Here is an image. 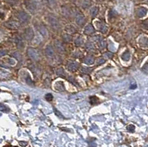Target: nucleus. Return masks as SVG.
I'll use <instances>...</instances> for the list:
<instances>
[{
  "mask_svg": "<svg viewBox=\"0 0 148 147\" xmlns=\"http://www.w3.org/2000/svg\"><path fill=\"white\" fill-rule=\"evenodd\" d=\"M25 5L27 10L31 13H36L41 7L39 0H25Z\"/></svg>",
  "mask_w": 148,
  "mask_h": 147,
  "instance_id": "1",
  "label": "nucleus"
},
{
  "mask_svg": "<svg viewBox=\"0 0 148 147\" xmlns=\"http://www.w3.org/2000/svg\"><path fill=\"white\" fill-rule=\"evenodd\" d=\"M47 20H48V23L50 24L53 29L54 30H59L60 27V24H59V21H58L57 18L54 15L50 14L47 16Z\"/></svg>",
  "mask_w": 148,
  "mask_h": 147,
  "instance_id": "2",
  "label": "nucleus"
},
{
  "mask_svg": "<svg viewBox=\"0 0 148 147\" xmlns=\"http://www.w3.org/2000/svg\"><path fill=\"white\" fill-rule=\"evenodd\" d=\"M18 18L20 22L23 24H26L28 23L29 21L30 20V16L26 12L20 11L18 14Z\"/></svg>",
  "mask_w": 148,
  "mask_h": 147,
  "instance_id": "3",
  "label": "nucleus"
},
{
  "mask_svg": "<svg viewBox=\"0 0 148 147\" xmlns=\"http://www.w3.org/2000/svg\"><path fill=\"white\" fill-rule=\"evenodd\" d=\"M27 55H29L30 59L34 61H36L39 59V55L38 51L36 49L32 48V47H30V48L27 49Z\"/></svg>",
  "mask_w": 148,
  "mask_h": 147,
  "instance_id": "4",
  "label": "nucleus"
},
{
  "mask_svg": "<svg viewBox=\"0 0 148 147\" xmlns=\"http://www.w3.org/2000/svg\"><path fill=\"white\" fill-rule=\"evenodd\" d=\"M25 38L27 41H31L34 37V30L31 27H27L25 30Z\"/></svg>",
  "mask_w": 148,
  "mask_h": 147,
  "instance_id": "5",
  "label": "nucleus"
},
{
  "mask_svg": "<svg viewBox=\"0 0 148 147\" xmlns=\"http://www.w3.org/2000/svg\"><path fill=\"white\" fill-rule=\"evenodd\" d=\"M54 45H55V49L56 50V51H58L59 53H64L65 51L64 45H63L62 43L60 41L56 40L54 42Z\"/></svg>",
  "mask_w": 148,
  "mask_h": 147,
  "instance_id": "6",
  "label": "nucleus"
},
{
  "mask_svg": "<svg viewBox=\"0 0 148 147\" xmlns=\"http://www.w3.org/2000/svg\"><path fill=\"white\" fill-rule=\"evenodd\" d=\"M147 12H148V10L147 8L141 7V8H139L138 10H137L136 14L138 17H140V18H142V17H145V16L147 14Z\"/></svg>",
  "mask_w": 148,
  "mask_h": 147,
  "instance_id": "7",
  "label": "nucleus"
},
{
  "mask_svg": "<svg viewBox=\"0 0 148 147\" xmlns=\"http://www.w3.org/2000/svg\"><path fill=\"white\" fill-rule=\"evenodd\" d=\"M78 67H79V64L76 62H69V63L67 64V70H70V71H71V72H73V71H75V70H77Z\"/></svg>",
  "mask_w": 148,
  "mask_h": 147,
  "instance_id": "8",
  "label": "nucleus"
},
{
  "mask_svg": "<svg viewBox=\"0 0 148 147\" xmlns=\"http://www.w3.org/2000/svg\"><path fill=\"white\" fill-rule=\"evenodd\" d=\"M19 23L16 21H10V22H8L7 23H5V26H7L8 28L11 29H17L19 27Z\"/></svg>",
  "mask_w": 148,
  "mask_h": 147,
  "instance_id": "9",
  "label": "nucleus"
},
{
  "mask_svg": "<svg viewBox=\"0 0 148 147\" xmlns=\"http://www.w3.org/2000/svg\"><path fill=\"white\" fill-rule=\"evenodd\" d=\"M85 18H84V16L82 15V14H78V15L76 16V23H77V25L82 26V25H83L85 23Z\"/></svg>",
  "mask_w": 148,
  "mask_h": 147,
  "instance_id": "10",
  "label": "nucleus"
},
{
  "mask_svg": "<svg viewBox=\"0 0 148 147\" xmlns=\"http://www.w3.org/2000/svg\"><path fill=\"white\" fill-rule=\"evenodd\" d=\"M45 54L48 57H53L54 55V50L53 47L51 45H47L45 49Z\"/></svg>",
  "mask_w": 148,
  "mask_h": 147,
  "instance_id": "11",
  "label": "nucleus"
},
{
  "mask_svg": "<svg viewBox=\"0 0 148 147\" xmlns=\"http://www.w3.org/2000/svg\"><path fill=\"white\" fill-rule=\"evenodd\" d=\"M94 27H92V25H91L90 24L87 25L84 30V33L85 34H92L94 33Z\"/></svg>",
  "mask_w": 148,
  "mask_h": 147,
  "instance_id": "12",
  "label": "nucleus"
},
{
  "mask_svg": "<svg viewBox=\"0 0 148 147\" xmlns=\"http://www.w3.org/2000/svg\"><path fill=\"white\" fill-rule=\"evenodd\" d=\"M15 42L16 43L17 47H18L19 49H22L24 47V42L22 39H21L19 36H16V37Z\"/></svg>",
  "mask_w": 148,
  "mask_h": 147,
  "instance_id": "13",
  "label": "nucleus"
},
{
  "mask_svg": "<svg viewBox=\"0 0 148 147\" xmlns=\"http://www.w3.org/2000/svg\"><path fill=\"white\" fill-rule=\"evenodd\" d=\"M38 29H39V33H40L43 36H47V29L45 27V26H43V25H39V26H38Z\"/></svg>",
  "mask_w": 148,
  "mask_h": 147,
  "instance_id": "14",
  "label": "nucleus"
},
{
  "mask_svg": "<svg viewBox=\"0 0 148 147\" xmlns=\"http://www.w3.org/2000/svg\"><path fill=\"white\" fill-rule=\"evenodd\" d=\"M99 8L98 7H96V6L92 7V8L90 9V16L92 17L96 16V15H97L98 13H99Z\"/></svg>",
  "mask_w": 148,
  "mask_h": 147,
  "instance_id": "15",
  "label": "nucleus"
},
{
  "mask_svg": "<svg viewBox=\"0 0 148 147\" xmlns=\"http://www.w3.org/2000/svg\"><path fill=\"white\" fill-rule=\"evenodd\" d=\"M94 61L95 59L92 56H88L84 59V63L86 64H92L94 63Z\"/></svg>",
  "mask_w": 148,
  "mask_h": 147,
  "instance_id": "16",
  "label": "nucleus"
},
{
  "mask_svg": "<svg viewBox=\"0 0 148 147\" xmlns=\"http://www.w3.org/2000/svg\"><path fill=\"white\" fill-rule=\"evenodd\" d=\"M121 59L124 61H125V62H128V61L130 60V54L129 51L126 50V51L121 55Z\"/></svg>",
  "mask_w": 148,
  "mask_h": 147,
  "instance_id": "17",
  "label": "nucleus"
},
{
  "mask_svg": "<svg viewBox=\"0 0 148 147\" xmlns=\"http://www.w3.org/2000/svg\"><path fill=\"white\" fill-rule=\"evenodd\" d=\"M140 44H141L142 46H145V47H148V39L147 38H141L139 41Z\"/></svg>",
  "mask_w": 148,
  "mask_h": 147,
  "instance_id": "18",
  "label": "nucleus"
},
{
  "mask_svg": "<svg viewBox=\"0 0 148 147\" xmlns=\"http://www.w3.org/2000/svg\"><path fill=\"white\" fill-rule=\"evenodd\" d=\"M65 30L68 34H75V32H76V30H75L73 26H67V27H66Z\"/></svg>",
  "mask_w": 148,
  "mask_h": 147,
  "instance_id": "19",
  "label": "nucleus"
},
{
  "mask_svg": "<svg viewBox=\"0 0 148 147\" xmlns=\"http://www.w3.org/2000/svg\"><path fill=\"white\" fill-rule=\"evenodd\" d=\"M83 43H84V41H83V39L82 36L78 37L77 39H76V41H75V44H76V45H82Z\"/></svg>",
  "mask_w": 148,
  "mask_h": 147,
  "instance_id": "20",
  "label": "nucleus"
},
{
  "mask_svg": "<svg viewBox=\"0 0 148 147\" xmlns=\"http://www.w3.org/2000/svg\"><path fill=\"white\" fill-rule=\"evenodd\" d=\"M63 37V39H64V41L66 42H71V39H72V36L70 35L69 34H64V35L62 36Z\"/></svg>",
  "mask_w": 148,
  "mask_h": 147,
  "instance_id": "21",
  "label": "nucleus"
},
{
  "mask_svg": "<svg viewBox=\"0 0 148 147\" xmlns=\"http://www.w3.org/2000/svg\"><path fill=\"white\" fill-rule=\"evenodd\" d=\"M45 3L47 4V6H49V7H53V6H55V0H45Z\"/></svg>",
  "mask_w": 148,
  "mask_h": 147,
  "instance_id": "22",
  "label": "nucleus"
},
{
  "mask_svg": "<svg viewBox=\"0 0 148 147\" xmlns=\"http://www.w3.org/2000/svg\"><path fill=\"white\" fill-rule=\"evenodd\" d=\"M90 5V2L89 0H82V6L84 8H87L88 7H89Z\"/></svg>",
  "mask_w": 148,
  "mask_h": 147,
  "instance_id": "23",
  "label": "nucleus"
},
{
  "mask_svg": "<svg viewBox=\"0 0 148 147\" xmlns=\"http://www.w3.org/2000/svg\"><path fill=\"white\" fill-rule=\"evenodd\" d=\"M100 25H101L100 26H98V27H99V29L101 32H103V33H105V32L107 31V30H108L107 26L104 25V24H102V23H100Z\"/></svg>",
  "mask_w": 148,
  "mask_h": 147,
  "instance_id": "24",
  "label": "nucleus"
},
{
  "mask_svg": "<svg viewBox=\"0 0 148 147\" xmlns=\"http://www.w3.org/2000/svg\"><path fill=\"white\" fill-rule=\"evenodd\" d=\"M86 47L88 49V50H94V46L92 45V44L90 43V42H88L86 43Z\"/></svg>",
  "mask_w": 148,
  "mask_h": 147,
  "instance_id": "25",
  "label": "nucleus"
},
{
  "mask_svg": "<svg viewBox=\"0 0 148 147\" xmlns=\"http://www.w3.org/2000/svg\"><path fill=\"white\" fill-rule=\"evenodd\" d=\"M0 111H2V112H8V109L5 107L4 104H0Z\"/></svg>",
  "mask_w": 148,
  "mask_h": 147,
  "instance_id": "26",
  "label": "nucleus"
},
{
  "mask_svg": "<svg viewBox=\"0 0 148 147\" xmlns=\"http://www.w3.org/2000/svg\"><path fill=\"white\" fill-rule=\"evenodd\" d=\"M142 70H143L145 73H148V62H147L145 65L143 66V67H142Z\"/></svg>",
  "mask_w": 148,
  "mask_h": 147,
  "instance_id": "27",
  "label": "nucleus"
},
{
  "mask_svg": "<svg viewBox=\"0 0 148 147\" xmlns=\"http://www.w3.org/2000/svg\"><path fill=\"white\" fill-rule=\"evenodd\" d=\"M98 98H96V97H95V96H92V97H91L90 98V103L92 104H96V101L98 100Z\"/></svg>",
  "mask_w": 148,
  "mask_h": 147,
  "instance_id": "28",
  "label": "nucleus"
},
{
  "mask_svg": "<svg viewBox=\"0 0 148 147\" xmlns=\"http://www.w3.org/2000/svg\"><path fill=\"white\" fill-rule=\"evenodd\" d=\"M45 98L47 101H51L53 98V95H51V93H49V94H47V95H45Z\"/></svg>",
  "mask_w": 148,
  "mask_h": 147,
  "instance_id": "29",
  "label": "nucleus"
},
{
  "mask_svg": "<svg viewBox=\"0 0 148 147\" xmlns=\"http://www.w3.org/2000/svg\"><path fill=\"white\" fill-rule=\"evenodd\" d=\"M57 74L59 75H62L64 74V71H63L62 68H59V70H57Z\"/></svg>",
  "mask_w": 148,
  "mask_h": 147,
  "instance_id": "30",
  "label": "nucleus"
},
{
  "mask_svg": "<svg viewBox=\"0 0 148 147\" xmlns=\"http://www.w3.org/2000/svg\"><path fill=\"white\" fill-rule=\"evenodd\" d=\"M7 50H1L0 51V57H3L4 55H5L7 54Z\"/></svg>",
  "mask_w": 148,
  "mask_h": 147,
  "instance_id": "31",
  "label": "nucleus"
},
{
  "mask_svg": "<svg viewBox=\"0 0 148 147\" xmlns=\"http://www.w3.org/2000/svg\"><path fill=\"white\" fill-rule=\"evenodd\" d=\"M135 129V126L133 125H130L129 126L127 127V130L130 131V132H133Z\"/></svg>",
  "mask_w": 148,
  "mask_h": 147,
  "instance_id": "32",
  "label": "nucleus"
},
{
  "mask_svg": "<svg viewBox=\"0 0 148 147\" xmlns=\"http://www.w3.org/2000/svg\"><path fill=\"white\" fill-rule=\"evenodd\" d=\"M104 56H106L107 58H111V57L113 56V53H104Z\"/></svg>",
  "mask_w": 148,
  "mask_h": 147,
  "instance_id": "33",
  "label": "nucleus"
},
{
  "mask_svg": "<svg viewBox=\"0 0 148 147\" xmlns=\"http://www.w3.org/2000/svg\"><path fill=\"white\" fill-rule=\"evenodd\" d=\"M100 45H101V47H102V48H104V47H105V45H106V42H104V40H101V42H100Z\"/></svg>",
  "mask_w": 148,
  "mask_h": 147,
  "instance_id": "34",
  "label": "nucleus"
},
{
  "mask_svg": "<svg viewBox=\"0 0 148 147\" xmlns=\"http://www.w3.org/2000/svg\"><path fill=\"white\" fill-rule=\"evenodd\" d=\"M54 112H55V113L56 114V115H57V116H59V118H61V117L62 118V114L59 113V112L57 110V109H54Z\"/></svg>",
  "mask_w": 148,
  "mask_h": 147,
  "instance_id": "35",
  "label": "nucleus"
},
{
  "mask_svg": "<svg viewBox=\"0 0 148 147\" xmlns=\"http://www.w3.org/2000/svg\"><path fill=\"white\" fill-rule=\"evenodd\" d=\"M4 147H17V146H4Z\"/></svg>",
  "mask_w": 148,
  "mask_h": 147,
  "instance_id": "36",
  "label": "nucleus"
},
{
  "mask_svg": "<svg viewBox=\"0 0 148 147\" xmlns=\"http://www.w3.org/2000/svg\"><path fill=\"white\" fill-rule=\"evenodd\" d=\"M147 3H148V0H147Z\"/></svg>",
  "mask_w": 148,
  "mask_h": 147,
  "instance_id": "37",
  "label": "nucleus"
}]
</instances>
